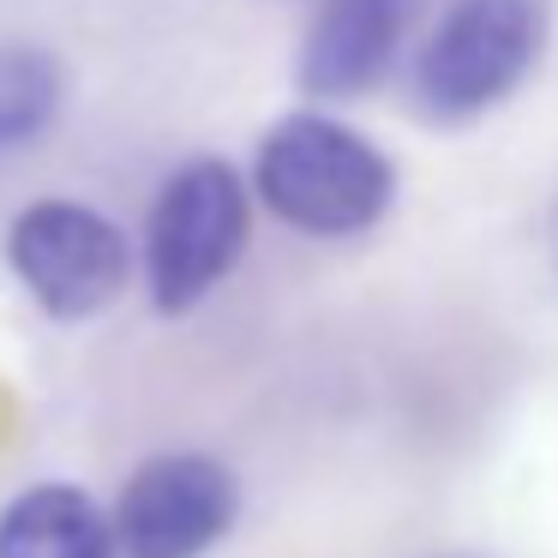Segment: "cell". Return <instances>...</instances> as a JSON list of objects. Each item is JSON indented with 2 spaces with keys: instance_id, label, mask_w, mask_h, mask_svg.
<instances>
[{
  "instance_id": "obj_1",
  "label": "cell",
  "mask_w": 558,
  "mask_h": 558,
  "mask_svg": "<svg viewBox=\"0 0 558 558\" xmlns=\"http://www.w3.org/2000/svg\"><path fill=\"white\" fill-rule=\"evenodd\" d=\"M253 193L289 229L349 241L366 234L397 198L385 150L330 114H289L265 133L253 162Z\"/></svg>"
},
{
  "instance_id": "obj_2",
  "label": "cell",
  "mask_w": 558,
  "mask_h": 558,
  "mask_svg": "<svg viewBox=\"0 0 558 558\" xmlns=\"http://www.w3.org/2000/svg\"><path fill=\"white\" fill-rule=\"evenodd\" d=\"M253 193L222 157H198L169 174L145 222V289L169 318L193 313L246 253Z\"/></svg>"
},
{
  "instance_id": "obj_3",
  "label": "cell",
  "mask_w": 558,
  "mask_h": 558,
  "mask_svg": "<svg viewBox=\"0 0 558 558\" xmlns=\"http://www.w3.org/2000/svg\"><path fill=\"white\" fill-rule=\"evenodd\" d=\"M541 43V0H450L414 61V90L438 121H474L534 73Z\"/></svg>"
},
{
  "instance_id": "obj_4",
  "label": "cell",
  "mask_w": 558,
  "mask_h": 558,
  "mask_svg": "<svg viewBox=\"0 0 558 558\" xmlns=\"http://www.w3.org/2000/svg\"><path fill=\"white\" fill-rule=\"evenodd\" d=\"M7 258L19 282L49 318H90L126 289V253L121 229L102 210L73 205V198H37L7 229Z\"/></svg>"
},
{
  "instance_id": "obj_5",
  "label": "cell",
  "mask_w": 558,
  "mask_h": 558,
  "mask_svg": "<svg viewBox=\"0 0 558 558\" xmlns=\"http://www.w3.org/2000/svg\"><path fill=\"white\" fill-rule=\"evenodd\" d=\"M241 510V481L205 450L150 457L114 505V546L126 558H205Z\"/></svg>"
},
{
  "instance_id": "obj_6",
  "label": "cell",
  "mask_w": 558,
  "mask_h": 558,
  "mask_svg": "<svg viewBox=\"0 0 558 558\" xmlns=\"http://www.w3.org/2000/svg\"><path fill=\"white\" fill-rule=\"evenodd\" d=\"M402 31H409V0H318L294 78L318 102L361 97L390 73Z\"/></svg>"
},
{
  "instance_id": "obj_7",
  "label": "cell",
  "mask_w": 558,
  "mask_h": 558,
  "mask_svg": "<svg viewBox=\"0 0 558 558\" xmlns=\"http://www.w3.org/2000/svg\"><path fill=\"white\" fill-rule=\"evenodd\" d=\"M0 558H114V522L90 493L43 481L0 510Z\"/></svg>"
},
{
  "instance_id": "obj_8",
  "label": "cell",
  "mask_w": 558,
  "mask_h": 558,
  "mask_svg": "<svg viewBox=\"0 0 558 558\" xmlns=\"http://www.w3.org/2000/svg\"><path fill=\"white\" fill-rule=\"evenodd\" d=\"M61 114V66L43 49H0V150L43 138Z\"/></svg>"
}]
</instances>
